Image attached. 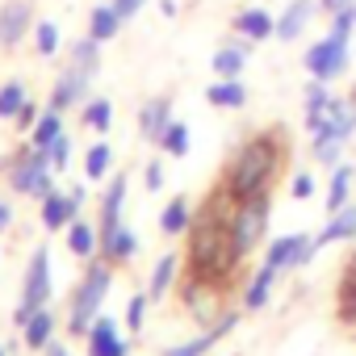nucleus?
<instances>
[{
  "instance_id": "48",
  "label": "nucleus",
  "mask_w": 356,
  "mask_h": 356,
  "mask_svg": "<svg viewBox=\"0 0 356 356\" xmlns=\"http://www.w3.org/2000/svg\"><path fill=\"white\" fill-rule=\"evenodd\" d=\"M343 5H352V0H318V13H335V9H343Z\"/></svg>"
},
{
  "instance_id": "25",
  "label": "nucleus",
  "mask_w": 356,
  "mask_h": 356,
  "mask_svg": "<svg viewBox=\"0 0 356 356\" xmlns=\"http://www.w3.org/2000/svg\"><path fill=\"white\" fill-rule=\"evenodd\" d=\"M352 185H356V168L339 159V163L331 168V181H327V197H323L327 214H335V210H343V206L352 202Z\"/></svg>"
},
{
  "instance_id": "52",
  "label": "nucleus",
  "mask_w": 356,
  "mask_h": 356,
  "mask_svg": "<svg viewBox=\"0 0 356 356\" xmlns=\"http://www.w3.org/2000/svg\"><path fill=\"white\" fill-rule=\"evenodd\" d=\"M348 97H352V101H356V88H352V92H348Z\"/></svg>"
},
{
  "instance_id": "34",
  "label": "nucleus",
  "mask_w": 356,
  "mask_h": 356,
  "mask_svg": "<svg viewBox=\"0 0 356 356\" xmlns=\"http://www.w3.org/2000/svg\"><path fill=\"white\" fill-rule=\"evenodd\" d=\"M63 134V113L59 109H42V118L34 122V130H30V147H38V151H51V143Z\"/></svg>"
},
{
  "instance_id": "22",
  "label": "nucleus",
  "mask_w": 356,
  "mask_h": 356,
  "mask_svg": "<svg viewBox=\"0 0 356 356\" xmlns=\"http://www.w3.org/2000/svg\"><path fill=\"white\" fill-rule=\"evenodd\" d=\"M331 88H327V80H310L306 84V92H302V122H306V134H314L323 122H327V109H331Z\"/></svg>"
},
{
  "instance_id": "2",
  "label": "nucleus",
  "mask_w": 356,
  "mask_h": 356,
  "mask_svg": "<svg viewBox=\"0 0 356 356\" xmlns=\"http://www.w3.org/2000/svg\"><path fill=\"white\" fill-rule=\"evenodd\" d=\"M285 159H289V134H285L281 126H268V130L243 138V143L231 151V159H227V168H222V189H227L235 202L260 197V193H268V189L277 185Z\"/></svg>"
},
{
  "instance_id": "49",
  "label": "nucleus",
  "mask_w": 356,
  "mask_h": 356,
  "mask_svg": "<svg viewBox=\"0 0 356 356\" xmlns=\"http://www.w3.org/2000/svg\"><path fill=\"white\" fill-rule=\"evenodd\" d=\"M67 197L76 202V210H84V202H88V193H84V185H72V189H67Z\"/></svg>"
},
{
  "instance_id": "24",
  "label": "nucleus",
  "mask_w": 356,
  "mask_h": 356,
  "mask_svg": "<svg viewBox=\"0 0 356 356\" xmlns=\"http://www.w3.org/2000/svg\"><path fill=\"white\" fill-rule=\"evenodd\" d=\"M193 218H197V210H193V202L181 193V197H172V202L159 210V231H163L168 239H181V235H189Z\"/></svg>"
},
{
  "instance_id": "9",
  "label": "nucleus",
  "mask_w": 356,
  "mask_h": 356,
  "mask_svg": "<svg viewBox=\"0 0 356 356\" xmlns=\"http://www.w3.org/2000/svg\"><path fill=\"white\" fill-rule=\"evenodd\" d=\"M92 76L97 72H88V67H76V63H67L59 76H55V84H51V97H47V109H59V113H67V109H80L88 97H92Z\"/></svg>"
},
{
  "instance_id": "18",
  "label": "nucleus",
  "mask_w": 356,
  "mask_h": 356,
  "mask_svg": "<svg viewBox=\"0 0 356 356\" xmlns=\"http://www.w3.org/2000/svg\"><path fill=\"white\" fill-rule=\"evenodd\" d=\"M172 122H176V118H172V97H168V92L143 101V109H138V134H143V143H155V147H159V138H163V130H168Z\"/></svg>"
},
{
  "instance_id": "1",
  "label": "nucleus",
  "mask_w": 356,
  "mask_h": 356,
  "mask_svg": "<svg viewBox=\"0 0 356 356\" xmlns=\"http://www.w3.org/2000/svg\"><path fill=\"white\" fill-rule=\"evenodd\" d=\"M231 206H235V197L218 185L210 197H206V206L197 210V218H193V227H189V248H185V268H189V277H197V281H218V285H231L235 281V273H239V252H235V243H231Z\"/></svg>"
},
{
  "instance_id": "4",
  "label": "nucleus",
  "mask_w": 356,
  "mask_h": 356,
  "mask_svg": "<svg viewBox=\"0 0 356 356\" xmlns=\"http://www.w3.org/2000/svg\"><path fill=\"white\" fill-rule=\"evenodd\" d=\"M268 218H273V202H268V193H260V197H243V202L231 206V243H235L239 260H248L256 248H264Z\"/></svg>"
},
{
  "instance_id": "10",
  "label": "nucleus",
  "mask_w": 356,
  "mask_h": 356,
  "mask_svg": "<svg viewBox=\"0 0 356 356\" xmlns=\"http://www.w3.org/2000/svg\"><path fill=\"white\" fill-rule=\"evenodd\" d=\"M34 34V5L30 0H5L0 5V51H17Z\"/></svg>"
},
{
  "instance_id": "15",
  "label": "nucleus",
  "mask_w": 356,
  "mask_h": 356,
  "mask_svg": "<svg viewBox=\"0 0 356 356\" xmlns=\"http://www.w3.org/2000/svg\"><path fill=\"white\" fill-rule=\"evenodd\" d=\"M352 239H356V202H348L343 210L327 214V227H323L318 235H310V248H306V256L314 260L323 248H331V243H352Z\"/></svg>"
},
{
  "instance_id": "8",
  "label": "nucleus",
  "mask_w": 356,
  "mask_h": 356,
  "mask_svg": "<svg viewBox=\"0 0 356 356\" xmlns=\"http://www.w3.org/2000/svg\"><path fill=\"white\" fill-rule=\"evenodd\" d=\"M181 293H185V302H189V314H193L202 327L218 323V318L231 310V306H227V285H218V281H197V277H185Z\"/></svg>"
},
{
  "instance_id": "11",
  "label": "nucleus",
  "mask_w": 356,
  "mask_h": 356,
  "mask_svg": "<svg viewBox=\"0 0 356 356\" xmlns=\"http://www.w3.org/2000/svg\"><path fill=\"white\" fill-rule=\"evenodd\" d=\"M126 193H130V176L126 172H113L109 181H105V193H101V218H97L101 239L113 235L126 222Z\"/></svg>"
},
{
  "instance_id": "39",
  "label": "nucleus",
  "mask_w": 356,
  "mask_h": 356,
  "mask_svg": "<svg viewBox=\"0 0 356 356\" xmlns=\"http://www.w3.org/2000/svg\"><path fill=\"white\" fill-rule=\"evenodd\" d=\"M67 63H76V67H88V72H97V67H101V42L84 34V38H80L76 47H72Z\"/></svg>"
},
{
  "instance_id": "6",
  "label": "nucleus",
  "mask_w": 356,
  "mask_h": 356,
  "mask_svg": "<svg viewBox=\"0 0 356 356\" xmlns=\"http://www.w3.org/2000/svg\"><path fill=\"white\" fill-rule=\"evenodd\" d=\"M42 306H51V248L38 243L30 252V264H26V285H22V302L13 310V327L22 331L30 323V314H38Z\"/></svg>"
},
{
  "instance_id": "17",
  "label": "nucleus",
  "mask_w": 356,
  "mask_h": 356,
  "mask_svg": "<svg viewBox=\"0 0 356 356\" xmlns=\"http://www.w3.org/2000/svg\"><path fill=\"white\" fill-rule=\"evenodd\" d=\"M231 34H239L248 42H268V38H277V17L260 5H248L231 17Z\"/></svg>"
},
{
  "instance_id": "43",
  "label": "nucleus",
  "mask_w": 356,
  "mask_h": 356,
  "mask_svg": "<svg viewBox=\"0 0 356 356\" xmlns=\"http://www.w3.org/2000/svg\"><path fill=\"white\" fill-rule=\"evenodd\" d=\"M314 189H318V185H314L310 172H293V181H289V197H293V202H310Z\"/></svg>"
},
{
  "instance_id": "32",
  "label": "nucleus",
  "mask_w": 356,
  "mask_h": 356,
  "mask_svg": "<svg viewBox=\"0 0 356 356\" xmlns=\"http://www.w3.org/2000/svg\"><path fill=\"white\" fill-rule=\"evenodd\" d=\"M113 176V147L109 143H88L84 151V181H109Z\"/></svg>"
},
{
  "instance_id": "38",
  "label": "nucleus",
  "mask_w": 356,
  "mask_h": 356,
  "mask_svg": "<svg viewBox=\"0 0 356 356\" xmlns=\"http://www.w3.org/2000/svg\"><path fill=\"white\" fill-rule=\"evenodd\" d=\"M189 147H193V134H189V126H185V122H172V126L163 130V138H159V151H163V155H172V159H185V155H189Z\"/></svg>"
},
{
  "instance_id": "50",
  "label": "nucleus",
  "mask_w": 356,
  "mask_h": 356,
  "mask_svg": "<svg viewBox=\"0 0 356 356\" xmlns=\"http://www.w3.org/2000/svg\"><path fill=\"white\" fill-rule=\"evenodd\" d=\"M42 356H72V352H67V343H63V339H51Z\"/></svg>"
},
{
  "instance_id": "37",
  "label": "nucleus",
  "mask_w": 356,
  "mask_h": 356,
  "mask_svg": "<svg viewBox=\"0 0 356 356\" xmlns=\"http://www.w3.org/2000/svg\"><path fill=\"white\" fill-rule=\"evenodd\" d=\"M34 55H42V59H55L59 51H63V34H59V26L55 22H34Z\"/></svg>"
},
{
  "instance_id": "26",
  "label": "nucleus",
  "mask_w": 356,
  "mask_h": 356,
  "mask_svg": "<svg viewBox=\"0 0 356 356\" xmlns=\"http://www.w3.org/2000/svg\"><path fill=\"white\" fill-rule=\"evenodd\" d=\"M101 256H105V260H109L113 268L130 264V260L138 256V235H134V231H130V227L122 222V227H118L113 235H105V239H101Z\"/></svg>"
},
{
  "instance_id": "33",
  "label": "nucleus",
  "mask_w": 356,
  "mask_h": 356,
  "mask_svg": "<svg viewBox=\"0 0 356 356\" xmlns=\"http://www.w3.org/2000/svg\"><path fill=\"white\" fill-rule=\"evenodd\" d=\"M122 34V17L113 13V5H97L92 13H88V38H97L101 47L105 42H113Z\"/></svg>"
},
{
  "instance_id": "35",
  "label": "nucleus",
  "mask_w": 356,
  "mask_h": 356,
  "mask_svg": "<svg viewBox=\"0 0 356 356\" xmlns=\"http://www.w3.org/2000/svg\"><path fill=\"white\" fill-rule=\"evenodd\" d=\"M339 318L356 323V252H352V260L343 264V277H339Z\"/></svg>"
},
{
  "instance_id": "30",
  "label": "nucleus",
  "mask_w": 356,
  "mask_h": 356,
  "mask_svg": "<svg viewBox=\"0 0 356 356\" xmlns=\"http://www.w3.org/2000/svg\"><path fill=\"white\" fill-rule=\"evenodd\" d=\"M206 101L214 109H243L248 105V84L243 80H214L206 88Z\"/></svg>"
},
{
  "instance_id": "13",
  "label": "nucleus",
  "mask_w": 356,
  "mask_h": 356,
  "mask_svg": "<svg viewBox=\"0 0 356 356\" xmlns=\"http://www.w3.org/2000/svg\"><path fill=\"white\" fill-rule=\"evenodd\" d=\"M306 248H310V235H306V231H293V235H277V239L264 248V264H273L277 273H293V268L310 264Z\"/></svg>"
},
{
  "instance_id": "19",
  "label": "nucleus",
  "mask_w": 356,
  "mask_h": 356,
  "mask_svg": "<svg viewBox=\"0 0 356 356\" xmlns=\"http://www.w3.org/2000/svg\"><path fill=\"white\" fill-rule=\"evenodd\" d=\"M314 13H318V0H289L285 13L277 17V42H298L314 22Z\"/></svg>"
},
{
  "instance_id": "47",
  "label": "nucleus",
  "mask_w": 356,
  "mask_h": 356,
  "mask_svg": "<svg viewBox=\"0 0 356 356\" xmlns=\"http://www.w3.org/2000/svg\"><path fill=\"white\" fill-rule=\"evenodd\" d=\"M13 227V202H5V197H0V235H5Z\"/></svg>"
},
{
  "instance_id": "12",
  "label": "nucleus",
  "mask_w": 356,
  "mask_h": 356,
  "mask_svg": "<svg viewBox=\"0 0 356 356\" xmlns=\"http://www.w3.org/2000/svg\"><path fill=\"white\" fill-rule=\"evenodd\" d=\"M84 352L88 356H130V339L122 335L118 318L97 314L92 327H88V335H84Z\"/></svg>"
},
{
  "instance_id": "28",
  "label": "nucleus",
  "mask_w": 356,
  "mask_h": 356,
  "mask_svg": "<svg viewBox=\"0 0 356 356\" xmlns=\"http://www.w3.org/2000/svg\"><path fill=\"white\" fill-rule=\"evenodd\" d=\"M277 268L273 264H260L256 273H252V281L243 285V310H264L268 306V298H273V285H277Z\"/></svg>"
},
{
  "instance_id": "3",
  "label": "nucleus",
  "mask_w": 356,
  "mask_h": 356,
  "mask_svg": "<svg viewBox=\"0 0 356 356\" xmlns=\"http://www.w3.org/2000/svg\"><path fill=\"white\" fill-rule=\"evenodd\" d=\"M109 285H113V264H109L105 256L84 260V277L76 281L72 302H67V335H72V339H84V335H88L92 318L101 314V302H105Z\"/></svg>"
},
{
  "instance_id": "51",
  "label": "nucleus",
  "mask_w": 356,
  "mask_h": 356,
  "mask_svg": "<svg viewBox=\"0 0 356 356\" xmlns=\"http://www.w3.org/2000/svg\"><path fill=\"white\" fill-rule=\"evenodd\" d=\"M159 13L163 17H176V0H159Z\"/></svg>"
},
{
  "instance_id": "16",
  "label": "nucleus",
  "mask_w": 356,
  "mask_h": 356,
  "mask_svg": "<svg viewBox=\"0 0 356 356\" xmlns=\"http://www.w3.org/2000/svg\"><path fill=\"white\" fill-rule=\"evenodd\" d=\"M235 327H239V310H227V314H222L218 323H210L202 335H193V339H185V343L168 348L163 356H206V352H210V348H218V343H222Z\"/></svg>"
},
{
  "instance_id": "41",
  "label": "nucleus",
  "mask_w": 356,
  "mask_h": 356,
  "mask_svg": "<svg viewBox=\"0 0 356 356\" xmlns=\"http://www.w3.org/2000/svg\"><path fill=\"white\" fill-rule=\"evenodd\" d=\"M331 30H335V34H343V38H352V34H356V0L331 13Z\"/></svg>"
},
{
  "instance_id": "40",
  "label": "nucleus",
  "mask_w": 356,
  "mask_h": 356,
  "mask_svg": "<svg viewBox=\"0 0 356 356\" xmlns=\"http://www.w3.org/2000/svg\"><path fill=\"white\" fill-rule=\"evenodd\" d=\"M147 306H151L147 289H143V293H134V298L126 302V331H143V323H147Z\"/></svg>"
},
{
  "instance_id": "5",
  "label": "nucleus",
  "mask_w": 356,
  "mask_h": 356,
  "mask_svg": "<svg viewBox=\"0 0 356 356\" xmlns=\"http://www.w3.org/2000/svg\"><path fill=\"white\" fill-rule=\"evenodd\" d=\"M9 189H13V193H22V197H38V202H42V197L55 189V168H51V155L26 143V147L13 155V163H9Z\"/></svg>"
},
{
  "instance_id": "31",
  "label": "nucleus",
  "mask_w": 356,
  "mask_h": 356,
  "mask_svg": "<svg viewBox=\"0 0 356 356\" xmlns=\"http://www.w3.org/2000/svg\"><path fill=\"white\" fill-rule=\"evenodd\" d=\"M80 126L92 130V134H105V130L113 126V101H109V97H88V101L80 105Z\"/></svg>"
},
{
  "instance_id": "7",
  "label": "nucleus",
  "mask_w": 356,
  "mask_h": 356,
  "mask_svg": "<svg viewBox=\"0 0 356 356\" xmlns=\"http://www.w3.org/2000/svg\"><path fill=\"white\" fill-rule=\"evenodd\" d=\"M352 38H343V34H335V30H327L318 42H310L306 47V55H302V67H306V76L310 80H339L343 72H348V63H352V47H348Z\"/></svg>"
},
{
  "instance_id": "42",
  "label": "nucleus",
  "mask_w": 356,
  "mask_h": 356,
  "mask_svg": "<svg viewBox=\"0 0 356 356\" xmlns=\"http://www.w3.org/2000/svg\"><path fill=\"white\" fill-rule=\"evenodd\" d=\"M47 155H51V168H55V172H67V163H72V138H67V130L51 143Z\"/></svg>"
},
{
  "instance_id": "46",
  "label": "nucleus",
  "mask_w": 356,
  "mask_h": 356,
  "mask_svg": "<svg viewBox=\"0 0 356 356\" xmlns=\"http://www.w3.org/2000/svg\"><path fill=\"white\" fill-rule=\"evenodd\" d=\"M143 185H147V193H159V189H163V163H159V159H151V163L143 168Z\"/></svg>"
},
{
  "instance_id": "45",
  "label": "nucleus",
  "mask_w": 356,
  "mask_h": 356,
  "mask_svg": "<svg viewBox=\"0 0 356 356\" xmlns=\"http://www.w3.org/2000/svg\"><path fill=\"white\" fill-rule=\"evenodd\" d=\"M109 5H113V13H118L122 26H126V22H134V17L147 9V0H109Z\"/></svg>"
},
{
  "instance_id": "14",
  "label": "nucleus",
  "mask_w": 356,
  "mask_h": 356,
  "mask_svg": "<svg viewBox=\"0 0 356 356\" xmlns=\"http://www.w3.org/2000/svg\"><path fill=\"white\" fill-rule=\"evenodd\" d=\"M252 47H256V42H248V38H239V34H231L227 42H218V51L210 55L214 80H239L243 67H248V59H252Z\"/></svg>"
},
{
  "instance_id": "27",
  "label": "nucleus",
  "mask_w": 356,
  "mask_h": 356,
  "mask_svg": "<svg viewBox=\"0 0 356 356\" xmlns=\"http://www.w3.org/2000/svg\"><path fill=\"white\" fill-rule=\"evenodd\" d=\"M67 252H72L76 260H92V256H101V231H97L88 218H76V222L67 227Z\"/></svg>"
},
{
  "instance_id": "23",
  "label": "nucleus",
  "mask_w": 356,
  "mask_h": 356,
  "mask_svg": "<svg viewBox=\"0 0 356 356\" xmlns=\"http://www.w3.org/2000/svg\"><path fill=\"white\" fill-rule=\"evenodd\" d=\"M176 281H181V256H176V252H163V256L155 260L151 277H147V298H151V302H163Z\"/></svg>"
},
{
  "instance_id": "44",
  "label": "nucleus",
  "mask_w": 356,
  "mask_h": 356,
  "mask_svg": "<svg viewBox=\"0 0 356 356\" xmlns=\"http://www.w3.org/2000/svg\"><path fill=\"white\" fill-rule=\"evenodd\" d=\"M42 109H47V105H34V101H26V105L17 109V118H13V122H17V130H26V134H30V130H34V122L42 118Z\"/></svg>"
},
{
  "instance_id": "29",
  "label": "nucleus",
  "mask_w": 356,
  "mask_h": 356,
  "mask_svg": "<svg viewBox=\"0 0 356 356\" xmlns=\"http://www.w3.org/2000/svg\"><path fill=\"white\" fill-rule=\"evenodd\" d=\"M55 327H59L55 310H51V306H42V310H38V314H30V323L22 327V343H26V348H34V352H47V343L55 339Z\"/></svg>"
},
{
  "instance_id": "53",
  "label": "nucleus",
  "mask_w": 356,
  "mask_h": 356,
  "mask_svg": "<svg viewBox=\"0 0 356 356\" xmlns=\"http://www.w3.org/2000/svg\"><path fill=\"white\" fill-rule=\"evenodd\" d=\"M0 356H9V352H5V348H0Z\"/></svg>"
},
{
  "instance_id": "21",
  "label": "nucleus",
  "mask_w": 356,
  "mask_h": 356,
  "mask_svg": "<svg viewBox=\"0 0 356 356\" xmlns=\"http://www.w3.org/2000/svg\"><path fill=\"white\" fill-rule=\"evenodd\" d=\"M352 130H356V101H352V97H335V101H331V109H327V122H323L310 138L331 134V138L348 143V138H352Z\"/></svg>"
},
{
  "instance_id": "36",
  "label": "nucleus",
  "mask_w": 356,
  "mask_h": 356,
  "mask_svg": "<svg viewBox=\"0 0 356 356\" xmlns=\"http://www.w3.org/2000/svg\"><path fill=\"white\" fill-rule=\"evenodd\" d=\"M30 101V88H26V80H5V84H0V118H5V122H13L17 118V109Z\"/></svg>"
},
{
  "instance_id": "20",
  "label": "nucleus",
  "mask_w": 356,
  "mask_h": 356,
  "mask_svg": "<svg viewBox=\"0 0 356 356\" xmlns=\"http://www.w3.org/2000/svg\"><path fill=\"white\" fill-rule=\"evenodd\" d=\"M38 218H42V227L55 235V231H67L76 218H80V210H76V202L67 197V193H59V189H51L42 202H38Z\"/></svg>"
}]
</instances>
